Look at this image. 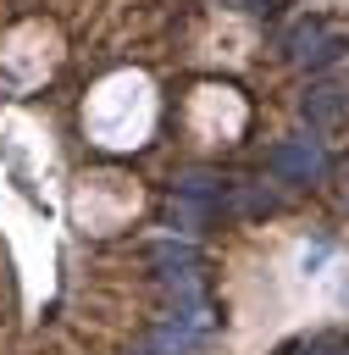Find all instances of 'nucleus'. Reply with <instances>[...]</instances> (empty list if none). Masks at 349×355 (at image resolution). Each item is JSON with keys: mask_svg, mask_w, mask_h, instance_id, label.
Listing matches in <instances>:
<instances>
[{"mask_svg": "<svg viewBox=\"0 0 349 355\" xmlns=\"http://www.w3.org/2000/svg\"><path fill=\"white\" fill-rule=\"evenodd\" d=\"M283 50H288V61L294 67H305V72H327V67H338L343 61V50H349V39L338 33V28H321V22H294L288 33H283Z\"/></svg>", "mask_w": 349, "mask_h": 355, "instance_id": "1", "label": "nucleus"}, {"mask_svg": "<svg viewBox=\"0 0 349 355\" xmlns=\"http://www.w3.org/2000/svg\"><path fill=\"white\" fill-rule=\"evenodd\" d=\"M271 172L288 178V183H321L327 178V150H321L316 128L310 133H294V139H277L271 144Z\"/></svg>", "mask_w": 349, "mask_h": 355, "instance_id": "2", "label": "nucleus"}, {"mask_svg": "<svg viewBox=\"0 0 349 355\" xmlns=\"http://www.w3.org/2000/svg\"><path fill=\"white\" fill-rule=\"evenodd\" d=\"M199 344H205V327H194V322L177 316V311L150 327V349H155V355H194Z\"/></svg>", "mask_w": 349, "mask_h": 355, "instance_id": "3", "label": "nucleus"}, {"mask_svg": "<svg viewBox=\"0 0 349 355\" xmlns=\"http://www.w3.org/2000/svg\"><path fill=\"white\" fill-rule=\"evenodd\" d=\"M299 111H305L310 128H332V122L349 111V89H343V83H316V89L299 100Z\"/></svg>", "mask_w": 349, "mask_h": 355, "instance_id": "4", "label": "nucleus"}, {"mask_svg": "<svg viewBox=\"0 0 349 355\" xmlns=\"http://www.w3.org/2000/svg\"><path fill=\"white\" fill-rule=\"evenodd\" d=\"M150 266H155L161 277L199 272V250H194V244H177V239H161V244H150Z\"/></svg>", "mask_w": 349, "mask_h": 355, "instance_id": "5", "label": "nucleus"}, {"mask_svg": "<svg viewBox=\"0 0 349 355\" xmlns=\"http://www.w3.org/2000/svg\"><path fill=\"white\" fill-rule=\"evenodd\" d=\"M233 6H244V11H271L277 0H233Z\"/></svg>", "mask_w": 349, "mask_h": 355, "instance_id": "6", "label": "nucleus"}, {"mask_svg": "<svg viewBox=\"0 0 349 355\" xmlns=\"http://www.w3.org/2000/svg\"><path fill=\"white\" fill-rule=\"evenodd\" d=\"M138 355H155V349H150V344H144V349H138Z\"/></svg>", "mask_w": 349, "mask_h": 355, "instance_id": "7", "label": "nucleus"}]
</instances>
